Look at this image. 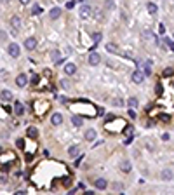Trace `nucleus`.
Wrapping results in <instances>:
<instances>
[{"mask_svg": "<svg viewBox=\"0 0 174 195\" xmlns=\"http://www.w3.org/2000/svg\"><path fill=\"white\" fill-rule=\"evenodd\" d=\"M14 112H16L17 115H23V113H24V106H23L21 101H16V103H14Z\"/></svg>", "mask_w": 174, "mask_h": 195, "instance_id": "13", "label": "nucleus"}, {"mask_svg": "<svg viewBox=\"0 0 174 195\" xmlns=\"http://www.w3.org/2000/svg\"><path fill=\"white\" fill-rule=\"evenodd\" d=\"M16 145H17V148H21V150H23V148H24V139H17V141H16Z\"/></svg>", "mask_w": 174, "mask_h": 195, "instance_id": "28", "label": "nucleus"}, {"mask_svg": "<svg viewBox=\"0 0 174 195\" xmlns=\"http://www.w3.org/2000/svg\"><path fill=\"white\" fill-rule=\"evenodd\" d=\"M113 188H115V190H122V185H120V183H115Z\"/></svg>", "mask_w": 174, "mask_h": 195, "instance_id": "37", "label": "nucleus"}, {"mask_svg": "<svg viewBox=\"0 0 174 195\" xmlns=\"http://www.w3.org/2000/svg\"><path fill=\"white\" fill-rule=\"evenodd\" d=\"M19 2H21V3H28L30 0H19Z\"/></svg>", "mask_w": 174, "mask_h": 195, "instance_id": "41", "label": "nucleus"}, {"mask_svg": "<svg viewBox=\"0 0 174 195\" xmlns=\"http://www.w3.org/2000/svg\"><path fill=\"white\" fill-rule=\"evenodd\" d=\"M99 61H101V56H99L98 52H91V54H89V63H91L92 66L99 65Z\"/></svg>", "mask_w": 174, "mask_h": 195, "instance_id": "6", "label": "nucleus"}, {"mask_svg": "<svg viewBox=\"0 0 174 195\" xmlns=\"http://www.w3.org/2000/svg\"><path fill=\"white\" fill-rule=\"evenodd\" d=\"M94 187H96L98 190H105V188L108 187V181H106L105 178H98V180L94 181Z\"/></svg>", "mask_w": 174, "mask_h": 195, "instance_id": "7", "label": "nucleus"}, {"mask_svg": "<svg viewBox=\"0 0 174 195\" xmlns=\"http://www.w3.org/2000/svg\"><path fill=\"white\" fill-rule=\"evenodd\" d=\"M91 14H92V9H91L89 5H84V7L80 9V17L87 19V17H91Z\"/></svg>", "mask_w": 174, "mask_h": 195, "instance_id": "8", "label": "nucleus"}, {"mask_svg": "<svg viewBox=\"0 0 174 195\" xmlns=\"http://www.w3.org/2000/svg\"><path fill=\"white\" fill-rule=\"evenodd\" d=\"M51 56H52V59H58V56H59V52H58V51H54V52H52Z\"/></svg>", "mask_w": 174, "mask_h": 195, "instance_id": "36", "label": "nucleus"}, {"mask_svg": "<svg viewBox=\"0 0 174 195\" xmlns=\"http://www.w3.org/2000/svg\"><path fill=\"white\" fill-rule=\"evenodd\" d=\"M5 77H7V71H5V70H2V71H0V78H5Z\"/></svg>", "mask_w": 174, "mask_h": 195, "instance_id": "38", "label": "nucleus"}, {"mask_svg": "<svg viewBox=\"0 0 174 195\" xmlns=\"http://www.w3.org/2000/svg\"><path fill=\"white\" fill-rule=\"evenodd\" d=\"M143 73H145V75H150V73H152V68H150V61L143 65Z\"/></svg>", "mask_w": 174, "mask_h": 195, "instance_id": "24", "label": "nucleus"}, {"mask_svg": "<svg viewBox=\"0 0 174 195\" xmlns=\"http://www.w3.org/2000/svg\"><path fill=\"white\" fill-rule=\"evenodd\" d=\"M12 96H14V94H12V92H10V91H7V89H5V91H2V92H0V98H2V99H3V101H10V99H12Z\"/></svg>", "mask_w": 174, "mask_h": 195, "instance_id": "14", "label": "nucleus"}, {"mask_svg": "<svg viewBox=\"0 0 174 195\" xmlns=\"http://www.w3.org/2000/svg\"><path fill=\"white\" fill-rule=\"evenodd\" d=\"M160 120H162V122H169L171 119H169V115H160Z\"/></svg>", "mask_w": 174, "mask_h": 195, "instance_id": "32", "label": "nucleus"}, {"mask_svg": "<svg viewBox=\"0 0 174 195\" xmlns=\"http://www.w3.org/2000/svg\"><path fill=\"white\" fill-rule=\"evenodd\" d=\"M85 139H87V141H94V139H96V131H94V129L85 131Z\"/></svg>", "mask_w": 174, "mask_h": 195, "instance_id": "16", "label": "nucleus"}, {"mask_svg": "<svg viewBox=\"0 0 174 195\" xmlns=\"http://www.w3.org/2000/svg\"><path fill=\"white\" fill-rule=\"evenodd\" d=\"M7 52H9V56L17 58V56L21 54V49H19V45H17V44H9V45H7Z\"/></svg>", "mask_w": 174, "mask_h": 195, "instance_id": "2", "label": "nucleus"}, {"mask_svg": "<svg viewBox=\"0 0 174 195\" xmlns=\"http://www.w3.org/2000/svg\"><path fill=\"white\" fill-rule=\"evenodd\" d=\"M51 122H52L54 126H59V124L63 122V115H61V113H52V117H51Z\"/></svg>", "mask_w": 174, "mask_h": 195, "instance_id": "11", "label": "nucleus"}, {"mask_svg": "<svg viewBox=\"0 0 174 195\" xmlns=\"http://www.w3.org/2000/svg\"><path fill=\"white\" fill-rule=\"evenodd\" d=\"M127 105H129L131 108H136V106H138V98H134V96H131V98L127 99Z\"/></svg>", "mask_w": 174, "mask_h": 195, "instance_id": "22", "label": "nucleus"}, {"mask_svg": "<svg viewBox=\"0 0 174 195\" xmlns=\"http://www.w3.org/2000/svg\"><path fill=\"white\" fill-rule=\"evenodd\" d=\"M71 124H73L75 127H80V126H82V117H80V115H73V117H71Z\"/></svg>", "mask_w": 174, "mask_h": 195, "instance_id": "17", "label": "nucleus"}, {"mask_svg": "<svg viewBox=\"0 0 174 195\" xmlns=\"http://www.w3.org/2000/svg\"><path fill=\"white\" fill-rule=\"evenodd\" d=\"M159 31H160V35H164V33H166V28H164V24H160V26H159Z\"/></svg>", "mask_w": 174, "mask_h": 195, "instance_id": "34", "label": "nucleus"}, {"mask_svg": "<svg viewBox=\"0 0 174 195\" xmlns=\"http://www.w3.org/2000/svg\"><path fill=\"white\" fill-rule=\"evenodd\" d=\"M26 134H28V138H31V139H35V138H37V134H38V131H37V127H28V131H26Z\"/></svg>", "mask_w": 174, "mask_h": 195, "instance_id": "18", "label": "nucleus"}, {"mask_svg": "<svg viewBox=\"0 0 174 195\" xmlns=\"http://www.w3.org/2000/svg\"><path fill=\"white\" fill-rule=\"evenodd\" d=\"M24 194H26L24 190H17V192H16V195H24Z\"/></svg>", "mask_w": 174, "mask_h": 195, "instance_id": "40", "label": "nucleus"}, {"mask_svg": "<svg viewBox=\"0 0 174 195\" xmlns=\"http://www.w3.org/2000/svg\"><path fill=\"white\" fill-rule=\"evenodd\" d=\"M174 73V68H167V70H164V77H169V75H173Z\"/></svg>", "mask_w": 174, "mask_h": 195, "instance_id": "27", "label": "nucleus"}, {"mask_svg": "<svg viewBox=\"0 0 174 195\" xmlns=\"http://www.w3.org/2000/svg\"><path fill=\"white\" fill-rule=\"evenodd\" d=\"M166 42H167V45L171 47V51L174 52V42H173V40H169V38H166Z\"/></svg>", "mask_w": 174, "mask_h": 195, "instance_id": "30", "label": "nucleus"}, {"mask_svg": "<svg viewBox=\"0 0 174 195\" xmlns=\"http://www.w3.org/2000/svg\"><path fill=\"white\" fill-rule=\"evenodd\" d=\"M31 12H33L35 16H38V14H42V7H40V5H33V9H31Z\"/></svg>", "mask_w": 174, "mask_h": 195, "instance_id": "25", "label": "nucleus"}, {"mask_svg": "<svg viewBox=\"0 0 174 195\" xmlns=\"http://www.w3.org/2000/svg\"><path fill=\"white\" fill-rule=\"evenodd\" d=\"M120 169H122L124 173H129V171H131V162H129V160H122V162H120Z\"/></svg>", "mask_w": 174, "mask_h": 195, "instance_id": "19", "label": "nucleus"}, {"mask_svg": "<svg viewBox=\"0 0 174 195\" xmlns=\"http://www.w3.org/2000/svg\"><path fill=\"white\" fill-rule=\"evenodd\" d=\"M146 9H148V12H150V14H155V12L159 10V9H157V5H155L153 2H148V3H146Z\"/></svg>", "mask_w": 174, "mask_h": 195, "instance_id": "21", "label": "nucleus"}, {"mask_svg": "<svg viewBox=\"0 0 174 195\" xmlns=\"http://www.w3.org/2000/svg\"><path fill=\"white\" fill-rule=\"evenodd\" d=\"M73 5H75V2H73V0H71V2H68V3H66V7H68V9H73Z\"/></svg>", "mask_w": 174, "mask_h": 195, "instance_id": "35", "label": "nucleus"}, {"mask_svg": "<svg viewBox=\"0 0 174 195\" xmlns=\"http://www.w3.org/2000/svg\"><path fill=\"white\" fill-rule=\"evenodd\" d=\"M155 91H157V94L160 96V94H162V85H160V84H157V87H155Z\"/></svg>", "mask_w": 174, "mask_h": 195, "instance_id": "31", "label": "nucleus"}, {"mask_svg": "<svg viewBox=\"0 0 174 195\" xmlns=\"http://www.w3.org/2000/svg\"><path fill=\"white\" fill-rule=\"evenodd\" d=\"M125 127H127V124H125V120H124V119H112L110 122H106V124H105V131H106V133H112V134L122 133Z\"/></svg>", "mask_w": 174, "mask_h": 195, "instance_id": "1", "label": "nucleus"}, {"mask_svg": "<svg viewBox=\"0 0 174 195\" xmlns=\"http://www.w3.org/2000/svg\"><path fill=\"white\" fill-rule=\"evenodd\" d=\"M162 139H164V141H167V139H169V134H167V133H166V134H162Z\"/></svg>", "mask_w": 174, "mask_h": 195, "instance_id": "39", "label": "nucleus"}, {"mask_svg": "<svg viewBox=\"0 0 174 195\" xmlns=\"http://www.w3.org/2000/svg\"><path fill=\"white\" fill-rule=\"evenodd\" d=\"M10 26H12L14 31H17L19 26H21V17H19V16H12V17H10Z\"/></svg>", "mask_w": 174, "mask_h": 195, "instance_id": "5", "label": "nucleus"}, {"mask_svg": "<svg viewBox=\"0 0 174 195\" xmlns=\"http://www.w3.org/2000/svg\"><path fill=\"white\" fill-rule=\"evenodd\" d=\"M78 152H80V150H78V146H75V145L68 148V155H70V157H77V155H78Z\"/></svg>", "mask_w": 174, "mask_h": 195, "instance_id": "20", "label": "nucleus"}, {"mask_svg": "<svg viewBox=\"0 0 174 195\" xmlns=\"http://www.w3.org/2000/svg\"><path fill=\"white\" fill-rule=\"evenodd\" d=\"M24 47H26L28 51H33V49L37 47V40H35V37H30V38H26V42H24Z\"/></svg>", "mask_w": 174, "mask_h": 195, "instance_id": "9", "label": "nucleus"}, {"mask_svg": "<svg viewBox=\"0 0 174 195\" xmlns=\"http://www.w3.org/2000/svg\"><path fill=\"white\" fill-rule=\"evenodd\" d=\"M131 78H132V82H134V84H143V80H145V73L136 70V71H132Z\"/></svg>", "mask_w": 174, "mask_h": 195, "instance_id": "3", "label": "nucleus"}, {"mask_svg": "<svg viewBox=\"0 0 174 195\" xmlns=\"http://www.w3.org/2000/svg\"><path fill=\"white\" fill-rule=\"evenodd\" d=\"M75 71H77V66L73 63H66L64 65V73L66 75H75Z\"/></svg>", "mask_w": 174, "mask_h": 195, "instance_id": "10", "label": "nucleus"}, {"mask_svg": "<svg viewBox=\"0 0 174 195\" xmlns=\"http://www.w3.org/2000/svg\"><path fill=\"white\" fill-rule=\"evenodd\" d=\"M122 103H124V101H122V99H120V98H117V99H113V105H119V106H120V105H122Z\"/></svg>", "mask_w": 174, "mask_h": 195, "instance_id": "33", "label": "nucleus"}, {"mask_svg": "<svg viewBox=\"0 0 174 195\" xmlns=\"http://www.w3.org/2000/svg\"><path fill=\"white\" fill-rule=\"evenodd\" d=\"M127 113H129V117H131V119H136V112H134V108H131Z\"/></svg>", "mask_w": 174, "mask_h": 195, "instance_id": "29", "label": "nucleus"}, {"mask_svg": "<svg viewBox=\"0 0 174 195\" xmlns=\"http://www.w3.org/2000/svg\"><path fill=\"white\" fill-rule=\"evenodd\" d=\"M106 51L108 52H119V47L115 44H106Z\"/></svg>", "mask_w": 174, "mask_h": 195, "instance_id": "23", "label": "nucleus"}, {"mask_svg": "<svg viewBox=\"0 0 174 195\" xmlns=\"http://www.w3.org/2000/svg\"><path fill=\"white\" fill-rule=\"evenodd\" d=\"M160 178H162V180H166V181L173 180V171H169V169H164V171L160 173Z\"/></svg>", "mask_w": 174, "mask_h": 195, "instance_id": "15", "label": "nucleus"}, {"mask_svg": "<svg viewBox=\"0 0 174 195\" xmlns=\"http://www.w3.org/2000/svg\"><path fill=\"white\" fill-rule=\"evenodd\" d=\"M26 84H28V77L24 73H21V75L16 77V85L17 87H26Z\"/></svg>", "mask_w": 174, "mask_h": 195, "instance_id": "4", "label": "nucleus"}, {"mask_svg": "<svg viewBox=\"0 0 174 195\" xmlns=\"http://www.w3.org/2000/svg\"><path fill=\"white\" fill-rule=\"evenodd\" d=\"M49 16H51V19H58V17L61 16V9H59V7L51 9V10H49Z\"/></svg>", "mask_w": 174, "mask_h": 195, "instance_id": "12", "label": "nucleus"}, {"mask_svg": "<svg viewBox=\"0 0 174 195\" xmlns=\"http://www.w3.org/2000/svg\"><path fill=\"white\" fill-rule=\"evenodd\" d=\"M101 38H103V35H101V33H94V35H92L94 44H99V42H101Z\"/></svg>", "mask_w": 174, "mask_h": 195, "instance_id": "26", "label": "nucleus"}]
</instances>
